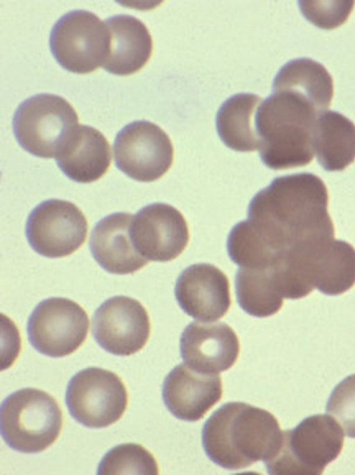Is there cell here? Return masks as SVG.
I'll return each instance as SVG.
<instances>
[{
	"label": "cell",
	"mask_w": 355,
	"mask_h": 475,
	"mask_svg": "<svg viewBox=\"0 0 355 475\" xmlns=\"http://www.w3.org/2000/svg\"><path fill=\"white\" fill-rule=\"evenodd\" d=\"M328 201L326 185L318 176L304 172L279 176L254 196L244 222L272 258L335 239Z\"/></svg>",
	"instance_id": "6da1fadb"
},
{
	"label": "cell",
	"mask_w": 355,
	"mask_h": 475,
	"mask_svg": "<svg viewBox=\"0 0 355 475\" xmlns=\"http://www.w3.org/2000/svg\"><path fill=\"white\" fill-rule=\"evenodd\" d=\"M287 90L306 99L318 112L330 106L333 80L320 63L308 58L293 59L282 67L272 83V91Z\"/></svg>",
	"instance_id": "7402d4cb"
},
{
	"label": "cell",
	"mask_w": 355,
	"mask_h": 475,
	"mask_svg": "<svg viewBox=\"0 0 355 475\" xmlns=\"http://www.w3.org/2000/svg\"><path fill=\"white\" fill-rule=\"evenodd\" d=\"M262 98L252 93H239L219 108L216 119L217 133L229 148L241 152L259 150L260 140L255 115Z\"/></svg>",
	"instance_id": "44dd1931"
},
{
	"label": "cell",
	"mask_w": 355,
	"mask_h": 475,
	"mask_svg": "<svg viewBox=\"0 0 355 475\" xmlns=\"http://www.w3.org/2000/svg\"><path fill=\"white\" fill-rule=\"evenodd\" d=\"M110 33V49L102 67L125 76L141 69L149 60L153 40L146 25L129 15H116L105 21Z\"/></svg>",
	"instance_id": "d6986e66"
},
{
	"label": "cell",
	"mask_w": 355,
	"mask_h": 475,
	"mask_svg": "<svg viewBox=\"0 0 355 475\" xmlns=\"http://www.w3.org/2000/svg\"><path fill=\"white\" fill-rule=\"evenodd\" d=\"M240 349L234 331L223 322H193L183 331L180 340L182 360L201 372L218 374L236 362Z\"/></svg>",
	"instance_id": "9a60e30c"
},
{
	"label": "cell",
	"mask_w": 355,
	"mask_h": 475,
	"mask_svg": "<svg viewBox=\"0 0 355 475\" xmlns=\"http://www.w3.org/2000/svg\"><path fill=\"white\" fill-rule=\"evenodd\" d=\"M282 438L279 422L271 412L241 401L223 404L202 430L207 456L230 470L268 460L279 449Z\"/></svg>",
	"instance_id": "7a4b0ae2"
},
{
	"label": "cell",
	"mask_w": 355,
	"mask_h": 475,
	"mask_svg": "<svg viewBox=\"0 0 355 475\" xmlns=\"http://www.w3.org/2000/svg\"><path fill=\"white\" fill-rule=\"evenodd\" d=\"M88 224L85 215L73 203L58 199L44 201L29 214L26 236L38 254L58 258L69 256L85 242Z\"/></svg>",
	"instance_id": "8fae6325"
},
{
	"label": "cell",
	"mask_w": 355,
	"mask_h": 475,
	"mask_svg": "<svg viewBox=\"0 0 355 475\" xmlns=\"http://www.w3.org/2000/svg\"><path fill=\"white\" fill-rule=\"evenodd\" d=\"M89 327L87 314L78 303L64 297H51L40 302L31 312L27 335L39 353L61 358L82 345Z\"/></svg>",
	"instance_id": "9c48e42d"
},
{
	"label": "cell",
	"mask_w": 355,
	"mask_h": 475,
	"mask_svg": "<svg viewBox=\"0 0 355 475\" xmlns=\"http://www.w3.org/2000/svg\"><path fill=\"white\" fill-rule=\"evenodd\" d=\"M220 375L201 372L187 364L175 367L166 376L162 399L167 409L178 419L196 422L222 397Z\"/></svg>",
	"instance_id": "2e32d148"
},
{
	"label": "cell",
	"mask_w": 355,
	"mask_h": 475,
	"mask_svg": "<svg viewBox=\"0 0 355 475\" xmlns=\"http://www.w3.org/2000/svg\"><path fill=\"white\" fill-rule=\"evenodd\" d=\"M150 333L148 312L137 300L123 295L105 300L92 317V335L104 350L130 356L146 344Z\"/></svg>",
	"instance_id": "7c38bea8"
},
{
	"label": "cell",
	"mask_w": 355,
	"mask_h": 475,
	"mask_svg": "<svg viewBox=\"0 0 355 475\" xmlns=\"http://www.w3.org/2000/svg\"><path fill=\"white\" fill-rule=\"evenodd\" d=\"M157 463L152 453L140 444H119L102 458L98 474H157Z\"/></svg>",
	"instance_id": "d4e9b609"
},
{
	"label": "cell",
	"mask_w": 355,
	"mask_h": 475,
	"mask_svg": "<svg viewBox=\"0 0 355 475\" xmlns=\"http://www.w3.org/2000/svg\"><path fill=\"white\" fill-rule=\"evenodd\" d=\"M62 426L58 402L42 390H17L1 403V436L15 451L35 453L45 450L57 440Z\"/></svg>",
	"instance_id": "5b68a950"
},
{
	"label": "cell",
	"mask_w": 355,
	"mask_h": 475,
	"mask_svg": "<svg viewBox=\"0 0 355 475\" xmlns=\"http://www.w3.org/2000/svg\"><path fill=\"white\" fill-rule=\"evenodd\" d=\"M133 215L128 212L109 215L94 227L89 240L93 258L105 271L114 274L134 273L148 260L136 249L130 235Z\"/></svg>",
	"instance_id": "e0dca14e"
},
{
	"label": "cell",
	"mask_w": 355,
	"mask_h": 475,
	"mask_svg": "<svg viewBox=\"0 0 355 475\" xmlns=\"http://www.w3.org/2000/svg\"><path fill=\"white\" fill-rule=\"evenodd\" d=\"M65 401L71 417L88 428L107 427L117 422L128 405V393L121 378L100 367L76 373L67 385Z\"/></svg>",
	"instance_id": "ba28073f"
},
{
	"label": "cell",
	"mask_w": 355,
	"mask_h": 475,
	"mask_svg": "<svg viewBox=\"0 0 355 475\" xmlns=\"http://www.w3.org/2000/svg\"><path fill=\"white\" fill-rule=\"evenodd\" d=\"M318 112L306 99L275 90L262 101L255 115L259 156L274 170L303 167L314 156V129Z\"/></svg>",
	"instance_id": "3957f363"
},
{
	"label": "cell",
	"mask_w": 355,
	"mask_h": 475,
	"mask_svg": "<svg viewBox=\"0 0 355 475\" xmlns=\"http://www.w3.org/2000/svg\"><path fill=\"white\" fill-rule=\"evenodd\" d=\"M130 235L137 251L146 260L168 262L186 248L189 233L182 213L164 203L149 204L133 216Z\"/></svg>",
	"instance_id": "4fadbf2b"
},
{
	"label": "cell",
	"mask_w": 355,
	"mask_h": 475,
	"mask_svg": "<svg viewBox=\"0 0 355 475\" xmlns=\"http://www.w3.org/2000/svg\"><path fill=\"white\" fill-rule=\"evenodd\" d=\"M110 33L94 13L71 10L54 24L49 47L56 61L76 74L90 73L102 67L110 49Z\"/></svg>",
	"instance_id": "52a82bcc"
},
{
	"label": "cell",
	"mask_w": 355,
	"mask_h": 475,
	"mask_svg": "<svg viewBox=\"0 0 355 475\" xmlns=\"http://www.w3.org/2000/svg\"><path fill=\"white\" fill-rule=\"evenodd\" d=\"M235 291L240 307L250 315L267 317L283 305L268 268L239 267L235 277Z\"/></svg>",
	"instance_id": "603a6c76"
},
{
	"label": "cell",
	"mask_w": 355,
	"mask_h": 475,
	"mask_svg": "<svg viewBox=\"0 0 355 475\" xmlns=\"http://www.w3.org/2000/svg\"><path fill=\"white\" fill-rule=\"evenodd\" d=\"M78 123L76 112L65 99L42 93L19 104L13 116L12 128L24 149L37 157L51 158Z\"/></svg>",
	"instance_id": "8992f818"
},
{
	"label": "cell",
	"mask_w": 355,
	"mask_h": 475,
	"mask_svg": "<svg viewBox=\"0 0 355 475\" xmlns=\"http://www.w3.org/2000/svg\"><path fill=\"white\" fill-rule=\"evenodd\" d=\"M343 441V430L334 417L310 416L282 431L279 449L264 463L270 474L319 475L338 456Z\"/></svg>",
	"instance_id": "277c9868"
},
{
	"label": "cell",
	"mask_w": 355,
	"mask_h": 475,
	"mask_svg": "<svg viewBox=\"0 0 355 475\" xmlns=\"http://www.w3.org/2000/svg\"><path fill=\"white\" fill-rule=\"evenodd\" d=\"M175 295L185 313L205 322L222 318L232 303L228 278L209 263L184 269L177 279Z\"/></svg>",
	"instance_id": "5bb4252c"
},
{
	"label": "cell",
	"mask_w": 355,
	"mask_h": 475,
	"mask_svg": "<svg viewBox=\"0 0 355 475\" xmlns=\"http://www.w3.org/2000/svg\"><path fill=\"white\" fill-rule=\"evenodd\" d=\"M355 284V249L348 242L334 240L320 258L315 286L320 292L336 296Z\"/></svg>",
	"instance_id": "cb8c5ba5"
},
{
	"label": "cell",
	"mask_w": 355,
	"mask_h": 475,
	"mask_svg": "<svg viewBox=\"0 0 355 475\" xmlns=\"http://www.w3.org/2000/svg\"><path fill=\"white\" fill-rule=\"evenodd\" d=\"M354 1H299L304 17L322 29L336 28L344 24L352 12Z\"/></svg>",
	"instance_id": "484cf974"
},
{
	"label": "cell",
	"mask_w": 355,
	"mask_h": 475,
	"mask_svg": "<svg viewBox=\"0 0 355 475\" xmlns=\"http://www.w3.org/2000/svg\"><path fill=\"white\" fill-rule=\"evenodd\" d=\"M113 147L116 167L137 181L160 178L173 163V147L169 137L149 121L125 125L117 133Z\"/></svg>",
	"instance_id": "30bf717a"
},
{
	"label": "cell",
	"mask_w": 355,
	"mask_h": 475,
	"mask_svg": "<svg viewBox=\"0 0 355 475\" xmlns=\"http://www.w3.org/2000/svg\"><path fill=\"white\" fill-rule=\"evenodd\" d=\"M326 412L337 419L348 437L355 438V374L336 386L329 398Z\"/></svg>",
	"instance_id": "4316f807"
},
{
	"label": "cell",
	"mask_w": 355,
	"mask_h": 475,
	"mask_svg": "<svg viewBox=\"0 0 355 475\" xmlns=\"http://www.w3.org/2000/svg\"><path fill=\"white\" fill-rule=\"evenodd\" d=\"M55 159L60 170L71 180L88 183L97 181L107 172L112 152L101 132L90 126L78 124Z\"/></svg>",
	"instance_id": "ac0fdd59"
},
{
	"label": "cell",
	"mask_w": 355,
	"mask_h": 475,
	"mask_svg": "<svg viewBox=\"0 0 355 475\" xmlns=\"http://www.w3.org/2000/svg\"><path fill=\"white\" fill-rule=\"evenodd\" d=\"M314 149L324 170H344L355 160L354 124L338 112H321L315 125Z\"/></svg>",
	"instance_id": "ffe728a7"
}]
</instances>
